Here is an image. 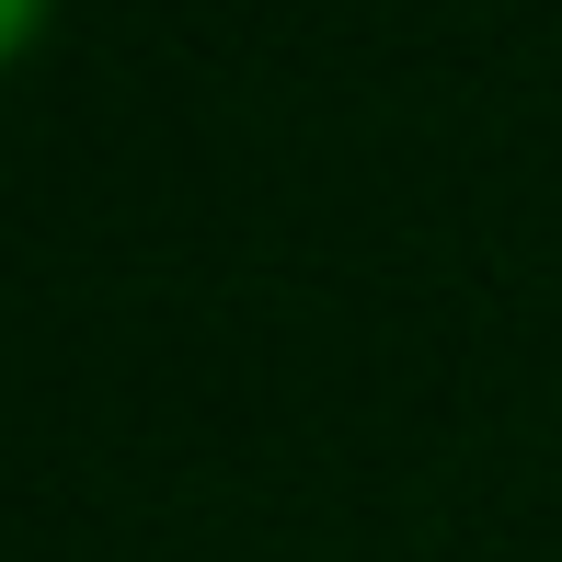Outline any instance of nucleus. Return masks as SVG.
Here are the masks:
<instances>
[{"mask_svg": "<svg viewBox=\"0 0 562 562\" xmlns=\"http://www.w3.org/2000/svg\"><path fill=\"white\" fill-rule=\"evenodd\" d=\"M46 12H58V0H0V69H12V58H23V46H35V35H46Z\"/></svg>", "mask_w": 562, "mask_h": 562, "instance_id": "1", "label": "nucleus"}]
</instances>
